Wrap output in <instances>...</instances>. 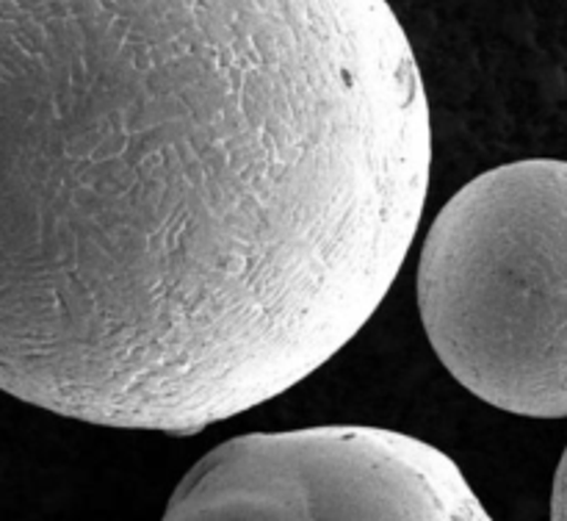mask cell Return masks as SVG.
<instances>
[{
  "label": "cell",
  "instance_id": "obj_1",
  "mask_svg": "<svg viewBox=\"0 0 567 521\" xmlns=\"http://www.w3.org/2000/svg\"><path fill=\"white\" fill-rule=\"evenodd\" d=\"M388 0H0V386L192 436L319 371L419 233Z\"/></svg>",
  "mask_w": 567,
  "mask_h": 521
},
{
  "label": "cell",
  "instance_id": "obj_4",
  "mask_svg": "<svg viewBox=\"0 0 567 521\" xmlns=\"http://www.w3.org/2000/svg\"><path fill=\"white\" fill-rule=\"evenodd\" d=\"M551 519L567 521V449L559 460V469L554 474V491H551Z\"/></svg>",
  "mask_w": 567,
  "mask_h": 521
},
{
  "label": "cell",
  "instance_id": "obj_3",
  "mask_svg": "<svg viewBox=\"0 0 567 521\" xmlns=\"http://www.w3.org/2000/svg\"><path fill=\"white\" fill-rule=\"evenodd\" d=\"M172 521H491L446 452L382 427L249 432L186 471Z\"/></svg>",
  "mask_w": 567,
  "mask_h": 521
},
{
  "label": "cell",
  "instance_id": "obj_2",
  "mask_svg": "<svg viewBox=\"0 0 567 521\" xmlns=\"http://www.w3.org/2000/svg\"><path fill=\"white\" fill-rule=\"evenodd\" d=\"M426 338L460 386L529 419H567V161L465 183L419 260Z\"/></svg>",
  "mask_w": 567,
  "mask_h": 521
}]
</instances>
